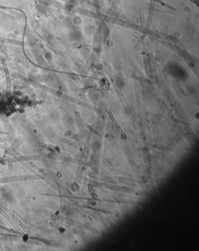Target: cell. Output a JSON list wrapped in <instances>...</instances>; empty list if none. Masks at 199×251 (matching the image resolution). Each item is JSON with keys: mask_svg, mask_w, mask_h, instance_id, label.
Segmentation results:
<instances>
[{"mask_svg": "<svg viewBox=\"0 0 199 251\" xmlns=\"http://www.w3.org/2000/svg\"><path fill=\"white\" fill-rule=\"evenodd\" d=\"M153 1H156V2H158V3H160L162 6H165V7H167L168 8H170V9H172L174 12H176L177 11V9H176V8H174V7H172V6H169V4H166V3H163V2H162V1H161V0H153Z\"/></svg>", "mask_w": 199, "mask_h": 251, "instance_id": "obj_1", "label": "cell"}]
</instances>
